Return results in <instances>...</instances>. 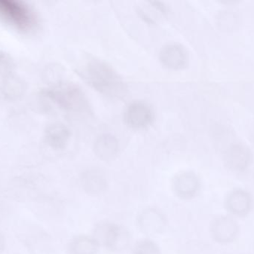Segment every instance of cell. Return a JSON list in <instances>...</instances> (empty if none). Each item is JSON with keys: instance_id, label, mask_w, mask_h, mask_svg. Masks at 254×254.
<instances>
[{"instance_id": "6da1fadb", "label": "cell", "mask_w": 254, "mask_h": 254, "mask_svg": "<svg viewBox=\"0 0 254 254\" xmlns=\"http://www.w3.org/2000/svg\"><path fill=\"white\" fill-rule=\"evenodd\" d=\"M88 82L98 92L110 98L125 96L127 87L119 73L107 63L99 59H92L86 67Z\"/></svg>"}, {"instance_id": "7a4b0ae2", "label": "cell", "mask_w": 254, "mask_h": 254, "mask_svg": "<svg viewBox=\"0 0 254 254\" xmlns=\"http://www.w3.org/2000/svg\"><path fill=\"white\" fill-rule=\"evenodd\" d=\"M46 95L58 107L68 111H83L88 107L85 94L74 84H58L46 91Z\"/></svg>"}, {"instance_id": "3957f363", "label": "cell", "mask_w": 254, "mask_h": 254, "mask_svg": "<svg viewBox=\"0 0 254 254\" xmlns=\"http://www.w3.org/2000/svg\"><path fill=\"white\" fill-rule=\"evenodd\" d=\"M0 19L21 31H30L37 23L34 10L25 3L0 0Z\"/></svg>"}, {"instance_id": "277c9868", "label": "cell", "mask_w": 254, "mask_h": 254, "mask_svg": "<svg viewBox=\"0 0 254 254\" xmlns=\"http://www.w3.org/2000/svg\"><path fill=\"white\" fill-rule=\"evenodd\" d=\"M93 237L100 246L110 250H120L127 246L128 236L122 227L112 222L98 223L94 229Z\"/></svg>"}, {"instance_id": "5b68a950", "label": "cell", "mask_w": 254, "mask_h": 254, "mask_svg": "<svg viewBox=\"0 0 254 254\" xmlns=\"http://www.w3.org/2000/svg\"><path fill=\"white\" fill-rule=\"evenodd\" d=\"M154 114L149 104L143 101H134L128 104L125 112V120L128 126L141 129L149 126Z\"/></svg>"}, {"instance_id": "8992f818", "label": "cell", "mask_w": 254, "mask_h": 254, "mask_svg": "<svg viewBox=\"0 0 254 254\" xmlns=\"http://www.w3.org/2000/svg\"><path fill=\"white\" fill-rule=\"evenodd\" d=\"M172 188L174 193L181 199H191L199 190L200 180L195 173L184 171L175 176L172 182Z\"/></svg>"}, {"instance_id": "52a82bcc", "label": "cell", "mask_w": 254, "mask_h": 254, "mask_svg": "<svg viewBox=\"0 0 254 254\" xmlns=\"http://www.w3.org/2000/svg\"><path fill=\"white\" fill-rule=\"evenodd\" d=\"M238 232L239 226L237 222L228 216L216 218L210 224V234L213 240L217 243H231L235 240Z\"/></svg>"}, {"instance_id": "ba28073f", "label": "cell", "mask_w": 254, "mask_h": 254, "mask_svg": "<svg viewBox=\"0 0 254 254\" xmlns=\"http://www.w3.org/2000/svg\"><path fill=\"white\" fill-rule=\"evenodd\" d=\"M137 224L142 232L147 235H156L164 231L167 225V219L157 209L148 208L140 213Z\"/></svg>"}, {"instance_id": "9c48e42d", "label": "cell", "mask_w": 254, "mask_h": 254, "mask_svg": "<svg viewBox=\"0 0 254 254\" xmlns=\"http://www.w3.org/2000/svg\"><path fill=\"white\" fill-rule=\"evenodd\" d=\"M159 58L164 67L176 70L184 68L188 60L186 49L179 43L165 45L160 52Z\"/></svg>"}, {"instance_id": "30bf717a", "label": "cell", "mask_w": 254, "mask_h": 254, "mask_svg": "<svg viewBox=\"0 0 254 254\" xmlns=\"http://www.w3.org/2000/svg\"><path fill=\"white\" fill-rule=\"evenodd\" d=\"M250 150L241 143H234L225 151L224 161L225 165L234 171H244L250 164Z\"/></svg>"}, {"instance_id": "8fae6325", "label": "cell", "mask_w": 254, "mask_h": 254, "mask_svg": "<svg viewBox=\"0 0 254 254\" xmlns=\"http://www.w3.org/2000/svg\"><path fill=\"white\" fill-rule=\"evenodd\" d=\"M80 180L83 190L89 195H101L108 188L107 177L103 171L97 169L86 170L82 173Z\"/></svg>"}, {"instance_id": "7c38bea8", "label": "cell", "mask_w": 254, "mask_h": 254, "mask_svg": "<svg viewBox=\"0 0 254 254\" xmlns=\"http://www.w3.org/2000/svg\"><path fill=\"white\" fill-rule=\"evenodd\" d=\"M253 206V200L249 192L243 189H235L228 194L225 200L227 210L238 216L249 214Z\"/></svg>"}, {"instance_id": "4fadbf2b", "label": "cell", "mask_w": 254, "mask_h": 254, "mask_svg": "<svg viewBox=\"0 0 254 254\" xmlns=\"http://www.w3.org/2000/svg\"><path fill=\"white\" fill-rule=\"evenodd\" d=\"M71 137L69 128L62 123H53L46 128L45 139L52 149L62 150L66 147Z\"/></svg>"}, {"instance_id": "5bb4252c", "label": "cell", "mask_w": 254, "mask_h": 254, "mask_svg": "<svg viewBox=\"0 0 254 254\" xmlns=\"http://www.w3.org/2000/svg\"><path fill=\"white\" fill-rule=\"evenodd\" d=\"M117 139L110 134H103L95 140L94 151L95 155L104 161L113 159L119 152Z\"/></svg>"}, {"instance_id": "9a60e30c", "label": "cell", "mask_w": 254, "mask_h": 254, "mask_svg": "<svg viewBox=\"0 0 254 254\" xmlns=\"http://www.w3.org/2000/svg\"><path fill=\"white\" fill-rule=\"evenodd\" d=\"M99 245L93 237L77 236L70 241L68 246L69 254H97Z\"/></svg>"}, {"instance_id": "2e32d148", "label": "cell", "mask_w": 254, "mask_h": 254, "mask_svg": "<svg viewBox=\"0 0 254 254\" xmlns=\"http://www.w3.org/2000/svg\"><path fill=\"white\" fill-rule=\"evenodd\" d=\"M140 15L144 18L147 22H154L155 21V15L157 16H164L167 13L166 6L159 1H149L146 4V7H140Z\"/></svg>"}, {"instance_id": "e0dca14e", "label": "cell", "mask_w": 254, "mask_h": 254, "mask_svg": "<svg viewBox=\"0 0 254 254\" xmlns=\"http://www.w3.org/2000/svg\"><path fill=\"white\" fill-rule=\"evenodd\" d=\"M4 85L3 90L4 91V94L10 98L20 95L23 89L22 82L13 76H8L6 79Z\"/></svg>"}, {"instance_id": "ac0fdd59", "label": "cell", "mask_w": 254, "mask_h": 254, "mask_svg": "<svg viewBox=\"0 0 254 254\" xmlns=\"http://www.w3.org/2000/svg\"><path fill=\"white\" fill-rule=\"evenodd\" d=\"M133 254H161L159 247L150 240H142L136 243Z\"/></svg>"}, {"instance_id": "d6986e66", "label": "cell", "mask_w": 254, "mask_h": 254, "mask_svg": "<svg viewBox=\"0 0 254 254\" xmlns=\"http://www.w3.org/2000/svg\"><path fill=\"white\" fill-rule=\"evenodd\" d=\"M219 24L223 30H232L237 24V15L231 10H223L219 15Z\"/></svg>"}, {"instance_id": "ffe728a7", "label": "cell", "mask_w": 254, "mask_h": 254, "mask_svg": "<svg viewBox=\"0 0 254 254\" xmlns=\"http://www.w3.org/2000/svg\"><path fill=\"white\" fill-rule=\"evenodd\" d=\"M13 63L11 58L6 53H0V76L7 78L13 70Z\"/></svg>"}, {"instance_id": "44dd1931", "label": "cell", "mask_w": 254, "mask_h": 254, "mask_svg": "<svg viewBox=\"0 0 254 254\" xmlns=\"http://www.w3.org/2000/svg\"><path fill=\"white\" fill-rule=\"evenodd\" d=\"M6 248V239L4 234L0 231V254H2Z\"/></svg>"}]
</instances>
